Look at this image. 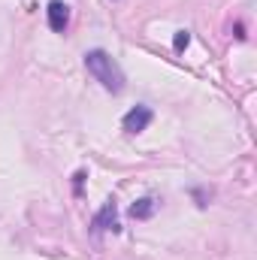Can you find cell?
Returning a JSON list of instances; mask_svg holds the SVG:
<instances>
[{
    "label": "cell",
    "mask_w": 257,
    "mask_h": 260,
    "mask_svg": "<svg viewBox=\"0 0 257 260\" xmlns=\"http://www.w3.org/2000/svg\"><path fill=\"white\" fill-rule=\"evenodd\" d=\"M85 67H88V73L94 76V82H100L109 94H121V91L127 88L124 70L118 67V61H115L106 49H91V52H85Z\"/></svg>",
    "instance_id": "obj_1"
},
{
    "label": "cell",
    "mask_w": 257,
    "mask_h": 260,
    "mask_svg": "<svg viewBox=\"0 0 257 260\" xmlns=\"http://www.w3.org/2000/svg\"><path fill=\"white\" fill-rule=\"evenodd\" d=\"M91 230L94 233H103V230H112V233H121V224H118V206H115V200H106L103 203V209L94 215V221H91Z\"/></svg>",
    "instance_id": "obj_2"
},
{
    "label": "cell",
    "mask_w": 257,
    "mask_h": 260,
    "mask_svg": "<svg viewBox=\"0 0 257 260\" xmlns=\"http://www.w3.org/2000/svg\"><path fill=\"white\" fill-rule=\"evenodd\" d=\"M151 118H154V112H151L148 106H142V103H139V106H133L127 115L121 118V124H124L127 133H142V130L151 124Z\"/></svg>",
    "instance_id": "obj_3"
},
{
    "label": "cell",
    "mask_w": 257,
    "mask_h": 260,
    "mask_svg": "<svg viewBox=\"0 0 257 260\" xmlns=\"http://www.w3.org/2000/svg\"><path fill=\"white\" fill-rule=\"evenodd\" d=\"M46 18H49V27L55 34H64L67 24H70V6H67L64 0H52L49 9H46Z\"/></svg>",
    "instance_id": "obj_4"
},
{
    "label": "cell",
    "mask_w": 257,
    "mask_h": 260,
    "mask_svg": "<svg viewBox=\"0 0 257 260\" xmlns=\"http://www.w3.org/2000/svg\"><path fill=\"white\" fill-rule=\"evenodd\" d=\"M154 209H157V200H154V197H142V200H136V203L130 206V218L145 221V218L154 215Z\"/></svg>",
    "instance_id": "obj_5"
},
{
    "label": "cell",
    "mask_w": 257,
    "mask_h": 260,
    "mask_svg": "<svg viewBox=\"0 0 257 260\" xmlns=\"http://www.w3.org/2000/svg\"><path fill=\"white\" fill-rule=\"evenodd\" d=\"M188 43H191V30H176V37H173V49H176V52H185Z\"/></svg>",
    "instance_id": "obj_6"
},
{
    "label": "cell",
    "mask_w": 257,
    "mask_h": 260,
    "mask_svg": "<svg viewBox=\"0 0 257 260\" xmlns=\"http://www.w3.org/2000/svg\"><path fill=\"white\" fill-rule=\"evenodd\" d=\"M82 179H85V173H76V176H73V185H76V194L82 191Z\"/></svg>",
    "instance_id": "obj_7"
}]
</instances>
